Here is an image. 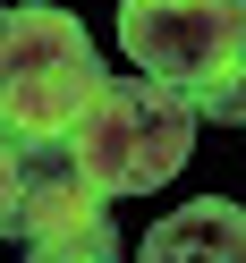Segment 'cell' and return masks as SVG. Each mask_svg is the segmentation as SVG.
I'll use <instances>...</instances> for the list:
<instances>
[{
    "label": "cell",
    "instance_id": "cell-1",
    "mask_svg": "<svg viewBox=\"0 0 246 263\" xmlns=\"http://www.w3.org/2000/svg\"><path fill=\"white\" fill-rule=\"evenodd\" d=\"M102 85L110 77L93 60V34L68 9H43V0L0 9V144L9 153L68 144V127L93 110Z\"/></svg>",
    "mask_w": 246,
    "mask_h": 263
},
{
    "label": "cell",
    "instance_id": "cell-2",
    "mask_svg": "<svg viewBox=\"0 0 246 263\" xmlns=\"http://www.w3.org/2000/svg\"><path fill=\"white\" fill-rule=\"evenodd\" d=\"M195 153V102L153 77H110L93 110L68 127V170L93 195H153Z\"/></svg>",
    "mask_w": 246,
    "mask_h": 263
},
{
    "label": "cell",
    "instance_id": "cell-3",
    "mask_svg": "<svg viewBox=\"0 0 246 263\" xmlns=\"http://www.w3.org/2000/svg\"><path fill=\"white\" fill-rule=\"evenodd\" d=\"M119 43L153 85L204 93L246 60V0H119Z\"/></svg>",
    "mask_w": 246,
    "mask_h": 263
},
{
    "label": "cell",
    "instance_id": "cell-4",
    "mask_svg": "<svg viewBox=\"0 0 246 263\" xmlns=\"http://www.w3.org/2000/svg\"><path fill=\"white\" fill-rule=\"evenodd\" d=\"M17 170H26V187H17V212H9V238H17L26 263H119V221L68 170V144L17 153Z\"/></svg>",
    "mask_w": 246,
    "mask_h": 263
},
{
    "label": "cell",
    "instance_id": "cell-5",
    "mask_svg": "<svg viewBox=\"0 0 246 263\" xmlns=\"http://www.w3.org/2000/svg\"><path fill=\"white\" fill-rule=\"evenodd\" d=\"M136 263H246V212L229 195H204V204H178L144 229Z\"/></svg>",
    "mask_w": 246,
    "mask_h": 263
},
{
    "label": "cell",
    "instance_id": "cell-6",
    "mask_svg": "<svg viewBox=\"0 0 246 263\" xmlns=\"http://www.w3.org/2000/svg\"><path fill=\"white\" fill-rule=\"evenodd\" d=\"M187 102L204 110V119H221V127H246V60H238L229 77H212L204 93H187Z\"/></svg>",
    "mask_w": 246,
    "mask_h": 263
},
{
    "label": "cell",
    "instance_id": "cell-7",
    "mask_svg": "<svg viewBox=\"0 0 246 263\" xmlns=\"http://www.w3.org/2000/svg\"><path fill=\"white\" fill-rule=\"evenodd\" d=\"M17 187H26V170H17V153L0 144V229H9V212H17Z\"/></svg>",
    "mask_w": 246,
    "mask_h": 263
}]
</instances>
